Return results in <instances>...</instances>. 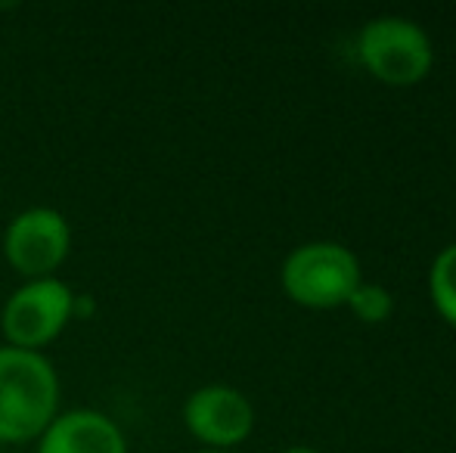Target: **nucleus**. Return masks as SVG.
I'll list each match as a JSON object with an SVG mask.
<instances>
[{"mask_svg": "<svg viewBox=\"0 0 456 453\" xmlns=\"http://www.w3.org/2000/svg\"><path fill=\"white\" fill-rule=\"evenodd\" d=\"M60 379L37 351L0 348V441H28L56 419Z\"/></svg>", "mask_w": 456, "mask_h": 453, "instance_id": "nucleus-1", "label": "nucleus"}, {"mask_svg": "<svg viewBox=\"0 0 456 453\" xmlns=\"http://www.w3.org/2000/svg\"><path fill=\"white\" fill-rule=\"evenodd\" d=\"M282 289L301 308L330 311L348 304L351 292L361 286L363 271L357 255L342 242L317 239L292 248L282 261Z\"/></svg>", "mask_w": 456, "mask_h": 453, "instance_id": "nucleus-2", "label": "nucleus"}, {"mask_svg": "<svg viewBox=\"0 0 456 453\" xmlns=\"http://www.w3.org/2000/svg\"><path fill=\"white\" fill-rule=\"evenodd\" d=\"M357 53L366 72L391 87L419 85L435 66L428 31L407 16H376L357 35Z\"/></svg>", "mask_w": 456, "mask_h": 453, "instance_id": "nucleus-3", "label": "nucleus"}, {"mask_svg": "<svg viewBox=\"0 0 456 453\" xmlns=\"http://www.w3.org/2000/svg\"><path fill=\"white\" fill-rule=\"evenodd\" d=\"M75 314V295L66 283L53 277L28 279L4 304L0 327L12 348L35 351L53 342Z\"/></svg>", "mask_w": 456, "mask_h": 453, "instance_id": "nucleus-4", "label": "nucleus"}, {"mask_svg": "<svg viewBox=\"0 0 456 453\" xmlns=\"http://www.w3.org/2000/svg\"><path fill=\"white\" fill-rule=\"evenodd\" d=\"M72 246L69 221L56 208H28L4 230V255L22 277H53Z\"/></svg>", "mask_w": 456, "mask_h": 453, "instance_id": "nucleus-5", "label": "nucleus"}, {"mask_svg": "<svg viewBox=\"0 0 456 453\" xmlns=\"http://www.w3.org/2000/svg\"><path fill=\"white\" fill-rule=\"evenodd\" d=\"M183 423L211 450H227L252 435L255 407L240 388L205 385L186 398Z\"/></svg>", "mask_w": 456, "mask_h": 453, "instance_id": "nucleus-6", "label": "nucleus"}, {"mask_svg": "<svg viewBox=\"0 0 456 453\" xmlns=\"http://www.w3.org/2000/svg\"><path fill=\"white\" fill-rule=\"evenodd\" d=\"M37 453H127L125 435L96 410H72L44 429Z\"/></svg>", "mask_w": 456, "mask_h": 453, "instance_id": "nucleus-7", "label": "nucleus"}, {"mask_svg": "<svg viewBox=\"0 0 456 453\" xmlns=\"http://www.w3.org/2000/svg\"><path fill=\"white\" fill-rule=\"evenodd\" d=\"M428 295L441 317L456 327V242L444 246L428 267Z\"/></svg>", "mask_w": 456, "mask_h": 453, "instance_id": "nucleus-8", "label": "nucleus"}, {"mask_svg": "<svg viewBox=\"0 0 456 453\" xmlns=\"http://www.w3.org/2000/svg\"><path fill=\"white\" fill-rule=\"evenodd\" d=\"M348 308L357 320L382 323V320H388L391 311H395V298H391V292L385 289L382 283H366V279H361V286L351 292Z\"/></svg>", "mask_w": 456, "mask_h": 453, "instance_id": "nucleus-9", "label": "nucleus"}, {"mask_svg": "<svg viewBox=\"0 0 456 453\" xmlns=\"http://www.w3.org/2000/svg\"><path fill=\"white\" fill-rule=\"evenodd\" d=\"M282 453H317L314 448H289V450H282Z\"/></svg>", "mask_w": 456, "mask_h": 453, "instance_id": "nucleus-10", "label": "nucleus"}, {"mask_svg": "<svg viewBox=\"0 0 456 453\" xmlns=\"http://www.w3.org/2000/svg\"><path fill=\"white\" fill-rule=\"evenodd\" d=\"M199 453H230V450H199Z\"/></svg>", "mask_w": 456, "mask_h": 453, "instance_id": "nucleus-11", "label": "nucleus"}]
</instances>
